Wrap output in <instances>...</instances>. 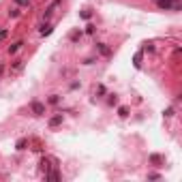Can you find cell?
Wrapping results in <instances>:
<instances>
[{
	"instance_id": "6da1fadb",
	"label": "cell",
	"mask_w": 182,
	"mask_h": 182,
	"mask_svg": "<svg viewBox=\"0 0 182 182\" xmlns=\"http://www.w3.org/2000/svg\"><path fill=\"white\" fill-rule=\"evenodd\" d=\"M159 6L165 9V11H178L180 9L178 0H159Z\"/></svg>"
},
{
	"instance_id": "7a4b0ae2",
	"label": "cell",
	"mask_w": 182,
	"mask_h": 182,
	"mask_svg": "<svg viewBox=\"0 0 182 182\" xmlns=\"http://www.w3.org/2000/svg\"><path fill=\"white\" fill-rule=\"evenodd\" d=\"M30 111H32L34 116H43V114H45V103L32 101V103H30Z\"/></svg>"
},
{
	"instance_id": "3957f363",
	"label": "cell",
	"mask_w": 182,
	"mask_h": 182,
	"mask_svg": "<svg viewBox=\"0 0 182 182\" xmlns=\"http://www.w3.org/2000/svg\"><path fill=\"white\" fill-rule=\"evenodd\" d=\"M22 45H24L22 41H17V43H13V45H9V54H15V51H19V49H22Z\"/></svg>"
},
{
	"instance_id": "277c9868",
	"label": "cell",
	"mask_w": 182,
	"mask_h": 182,
	"mask_svg": "<svg viewBox=\"0 0 182 182\" xmlns=\"http://www.w3.org/2000/svg\"><path fill=\"white\" fill-rule=\"evenodd\" d=\"M60 122H62V114L56 116V118H51V120H49V127H56V124H60Z\"/></svg>"
},
{
	"instance_id": "5b68a950",
	"label": "cell",
	"mask_w": 182,
	"mask_h": 182,
	"mask_svg": "<svg viewBox=\"0 0 182 182\" xmlns=\"http://www.w3.org/2000/svg\"><path fill=\"white\" fill-rule=\"evenodd\" d=\"M24 146H26V139H19L17 141V150H24Z\"/></svg>"
},
{
	"instance_id": "8992f818",
	"label": "cell",
	"mask_w": 182,
	"mask_h": 182,
	"mask_svg": "<svg viewBox=\"0 0 182 182\" xmlns=\"http://www.w3.org/2000/svg\"><path fill=\"white\" fill-rule=\"evenodd\" d=\"M49 32H51V26H45V28L41 30V34H43V37H45V34H49Z\"/></svg>"
},
{
	"instance_id": "52a82bcc",
	"label": "cell",
	"mask_w": 182,
	"mask_h": 182,
	"mask_svg": "<svg viewBox=\"0 0 182 182\" xmlns=\"http://www.w3.org/2000/svg\"><path fill=\"white\" fill-rule=\"evenodd\" d=\"M19 69H22V60H17V62L13 64V71H19Z\"/></svg>"
},
{
	"instance_id": "ba28073f",
	"label": "cell",
	"mask_w": 182,
	"mask_h": 182,
	"mask_svg": "<svg viewBox=\"0 0 182 182\" xmlns=\"http://www.w3.org/2000/svg\"><path fill=\"white\" fill-rule=\"evenodd\" d=\"M120 116H122V118L129 116V109H127V107H120Z\"/></svg>"
},
{
	"instance_id": "9c48e42d",
	"label": "cell",
	"mask_w": 182,
	"mask_h": 182,
	"mask_svg": "<svg viewBox=\"0 0 182 182\" xmlns=\"http://www.w3.org/2000/svg\"><path fill=\"white\" fill-rule=\"evenodd\" d=\"M9 15H11V17H17V15H19V11H17V9H13V11H9Z\"/></svg>"
},
{
	"instance_id": "30bf717a",
	"label": "cell",
	"mask_w": 182,
	"mask_h": 182,
	"mask_svg": "<svg viewBox=\"0 0 182 182\" xmlns=\"http://www.w3.org/2000/svg\"><path fill=\"white\" fill-rule=\"evenodd\" d=\"M4 37H6V30H0V41H2Z\"/></svg>"
},
{
	"instance_id": "8fae6325",
	"label": "cell",
	"mask_w": 182,
	"mask_h": 182,
	"mask_svg": "<svg viewBox=\"0 0 182 182\" xmlns=\"http://www.w3.org/2000/svg\"><path fill=\"white\" fill-rule=\"evenodd\" d=\"M17 4H28V0H15Z\"/></svg>"
},
{
	"instance_id": "7c38bea8",
	"label": "cell",
	"mask_w": 182,
	"mask_h": 182,
	"mask_svg": "<svg viewBox=\"0 0 182 182\" xmlns=\"http://www.w3.org/2000/svg\"><path fill=\"white\" fill-rule=\"evenodd\" d=\"M0 75H2V64H0Z\"/></svg>"
}]
</instances>
